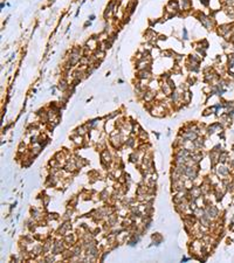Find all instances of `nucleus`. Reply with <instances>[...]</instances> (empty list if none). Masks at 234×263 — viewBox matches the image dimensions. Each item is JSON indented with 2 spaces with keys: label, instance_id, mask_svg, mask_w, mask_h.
<instances>
[{
  "label": "nucleus",
  "instance_id": "obj_1",
  "mask_svg": "<svg viewBox=\"0 0 234 263\" xmlns=\"http://www.w3.org/2000/svg\"><path fill=\"white\" fill-rule=\"evenodd\" d=\"M199 20H200V22L202 24V26L205 28L212 29V27H213V19H211L209 16H206L205 14L201 13L200 15H199Z\"/></svg>",
  "mask_w": 234,
  "mask_h": 263
},
{
  "label": "nucleus",
  "instance_id": "obj_2",
  "mask_svg": "<svg viewBox=\"0 0 234 263\" xmlns=\"http://www.w3.org/2000/svg\"><path fill=\"white\" fill-rule=\"evenodd\" d=\"M137 77L139 80H150L152 77L151 70L150 69H144V70H138L137 73Z\"/></svg>",
  "mask_w": 234,
  "mask_h": 263
},
{
  "label": "nucleus",
  "instance_id": "obj_3",
  "mask_svg": "<svg viewBox=\"0 0 234 263\" xmlns=\"http://www.w3.org/2000/svg\"><path fill=\"white\" fill-rule=\"evenodd\" d=\"M185 174L189 177V179L190 180H193V179H196L197 178V175H198V173H197V170L196 168H193V167H187L186 168V172H185Z\"/></svg>",
  "mask_w": 234,
  "mask_h": 263
},
{
  "label": "nucleus",
  "instance_id": "obj_4",
  "mask_svg": "<svg viewBox=\"0 0 234 263\" xmlns=\"http://www.w3.org/2000/svg\"><path fill=\"white\" fill-rule=\"evenodd\" d=\"M178 2H180L179 8H181L184 11H189L190 7H191V4H192L191 0H178Z\"/></svg>",
  "mask_w": 234,
  "mask_h": 263
},
{
  "label": "nucleus",
  "instance_id": "obj_5",
  "mask_svg": "<svg viewBox=\"0 0 234 263\" xmlns=\"http://www.w3.org/2000/svg\"><path fill=\"white\" fill-rule=\"evenodd\" d=\"M191 98H192V94H191L190 91L185 90V91L183 93V95H181V101L185 102V103H190V102H191Z\"/></svg>",
  "mask_w": 234,
  "mask_h": 263
},
{
  "label": "nucleus",
  "instance_id": "obj_6",
  "mask_svg": "<svg viewBox=\"0 0 234 263\" xmlns=\"http://www.w3.org/2000/svg\"><path fill=\"white\" fill-rule=\"evenodd\" d=\"M206 213H207V215L211 218H214V216H217V214H218V210H217V208L215 207H213V206H211V207H208L207 208V210H206Z\"/></svg>",
  "mask_w": 234,
  "mask_h": 263
},
{
  "label": "nucleus",
  "instance_id": "obj_7",
  "mask_svg": "<svg viewBox=\"0 0 234 263\" xmlns=\"http://www.w3.org/2000/svg\"><path fill=\"white\" fill-rule=\"evenodd\" d=\"M68 87H69V85H68V82L65 80V78H62V80L60 81L59 85H57V88H59L61 91H66V90L68 89Z\"/></svg>",
  "mask_w": 234,
  "mask_h": 263
},
{
  "label": "nucleus",
  "instance_id": "obj_8",
  "mask_svg": "<svg viewBox=\"0 0 234 263\" xmlns=\"http://www.w3.org/2000/svg\"><path fill=\"white\" fill-rule=\"evenodd\" d=\"M88 124L87 125H82V126H80V128H77V130H76V134H80V136H83V134H86L87 132H88Z\"/></svg>",
  "mask_w": 234,
  "mask_h": 263
},
{
  "label": "nucleus",
  "instance_id": "obj_9",
  "mask_svg": "<svg viewBox=\"0 0 234 263\" xmlns=\"http://www.w3.org/2000/svg\"><path fill=\"white\" fill-rule=\"evenodd\" d=\"M171 98H172V101L174 102V103H177L179 99L181 98V94H179V93H177V91H172V94H171Z\"/></svg>",
  "mask_w": 234,
  "mask_h": 263
},
{
  "label": "nucleus",
  "instance_id": "obj_10",
  "mask_svg": "<svg viewBox=\"0 0 234 263\" xmlns=\"http://www.w3.org/2000/svg\"><path fill=\"white\" fill-rule=\"evenodd\" d=\"M219 128H220V123H215V124H212L208 129H207V132L208 133H213V132H215L217 130H219Z\"/></svg>",
  "mask_w": 234,
  "mask_h": 263
},
{
  "label": "nucleus",
  "instance_id": "obj_11",
  "mask_svg": "<svg viewBox=\"0 0 234 263\" xmlns=\"http://www.w3.org/2000/svg\"><path fill=\"white\" fill-rule=\"evenodd\" d=\"M213 110H214V108L207 109V110H205V111H204V113H202V115H204V116H208L209 113H212V112H213Z\"/></svg>",
  "mask_w": 234,
  "mask_h": 263
},
{
  "label": "nucleus",
  "instance_id": "obj_12",
  "mask_svg": "<svg viewBox=\"0 0 234 263\" xmlns=\"http://www.w3.org/2000/svg\"><path fill=\"white\" fill-rule=\"evenodd\" d=\"M127 145H128V146H132V145H134V139H132V138H129V139L127 140Z\"/></svg>",
  "mask_w": 234,
  "mask_h": 263
},
{
  "label": "nucleus",
  "instance_id": "obj_13",
  "mask_svg": "<svg viewBox=\"0 0 234 263\" xmlns=\"http://www.w3.org/2000/svg\"><path fill=\"white\" fill-rule=\"evenodd\" d=\"M183 33H184V36H183V39L184 40H187L189 37H187V31L185 29V28H183Z\"/></svg>",
  "mask_w": 234,
  "mask_h": 263
},
{
  "label": "nucleus",
  "instance_id": "obj_14",
  "mask_svg": "<svg viewBox=\"0 0 234 263\" xmlns=\"http://www.w3.org/2000/svg\"><path fill=\"white\" fill-rule=\"evenodd\" d=\"M88 26H90V21H87V22L84 24V28H87Z\"/></svg>",
  "mask_w": 234,
  "mask_h": 263
},
{
  "label": "nucleus",
  "instance_id": "obj_15",
  "mask_svg": "<svg viewBox=\"0 0 234 263\" xmlns=\"http://www.w3.org/2000/svg\"><path fill=\"white\" fill-rule=\"evenodd\" d=\"M89 20H90V21L95 20V15H90V16H89Z\"/></svg>",
  "mask_w": 234,
  "mask_h": 263
}]
</instances>
